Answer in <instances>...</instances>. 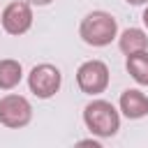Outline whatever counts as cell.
Here are the masks:
<instances>
[{
	"mask_svg": "<svg viewBox=\"0 0 148 148\" xmlns=\"http://www.w3.org/2000/svg\"><path fill=\"white\" fill-rule=\"evenodd\" d=\"M118 46H120V51H123L125 56L136 53V51H146V49H148V37H146V32L139 30V28H127V30L118 37Z\"/></svg>",
	"mask_w": 148,
	"mask_h": 148,
	"instance_id": "8",
	"label": "cell"
},
{
	"mask_svg": "<svg viewBox=\"0 0 148 148\" xmlns=\"http://www.w3.org/2000/svg\"><path fill=\"white\" fill-rule=\"evenodd\" d=\"M143 23L148 25V7H146V12H143Z\"/></svg>",
	"mask_w": 148,
	"mask_h": 148,
	"instance_id": "13",
	"label": "cell"
},
{
	"mask_svg": "<svg viewBox=\"0 0 148 148\" xmlns=\"http://www.w3.org/2000/svg\"><path fill=\"white\" fill-rule=\"evenodd\" d=\"M120 111L127 116V118H143L146 113H148V97L141 92V90H134V88H130V90H125L123 95H120Z\"/></svg>",
	"mask_w": 148,
	"mask_h": 148,
	"instance_id": "7",
	"label": "cell"
},
{
	"mask_svg": "<svg viewBox=\"0 0 148 148\" xmlns=\"http://www.w3.org/2000/svg\"><path fill=\"white\" fill-rule=\"evenodd\" d=\"M83 123L97 136H113L120 127V116L111 102L95 99L83 109Z\"/></svg>",
	"mask_w": 148,
	"mask_h": 148,
	"instance_id": "1",
	"label": "cell"
},
{
	"mask_svg": "<svg viewBox=\"0 0 148 148\" xmlns=\"http://www.w3.org/2000/svg\"><path fill=\"white\" fill-rule=\"evenodd\" d=\"M28 2H30V5H49L51 0H28Z\"/></svg>",
	"mask_w": 148,
	"mask_h": 148,
	"instance_id": "11",
	"label": "cell"
},
{
	"mask_svg": "<svg viewBox=\"0 0 148 148\" xmlns=\"http://www.w3.org/2000/svg\"><path fill=\"white\" fill-rule=\"evenodd\" d=\"M32 118V106L25 97L21 95H5L0 99V123L5 127L18 130L25 127Z\"/></svg>",
	"mask_w": 148,
	"mask_h": 148,
	"instance_id": "4",
	"label": "cell"
},
{
	"mask_svg": "<svg viewBox=\"0 0 148 148\" xmlns=\"http://www.w3.org/2000/svg\"><path fill=\"white\" fill-rule=\"evenodd\" d=\"M21 76H23L21 62H16V60H12V58L0 60V88H2V90H12L14 86H18Z\"/></svg>",
	"mask_w": 148,
	"mask_h": 148,
	"instance_id": "9",
	"label": "cell"
},
{
	"mask_svg": "<svg viewBox=\"0 0 148 148\" xmlns=\"http://www.w3.org/2000/svg\"><path fill=\"white\" fill-rule=\"evenodd\" d=\"M0 21H2V28H5L9 35H23V32H28L30 25H32L30 2H23V0L9 2V5L2 9Z\"/></svg>",
	"mask_w": 148,
	"mask_h": 148,
	"instance_id": "6",
	"label": "cell"
},
{
	"mask_svg": "<svg viewBox=\"0 0 148 148\" xmlns=\"http://www.w3.org/2000/svg\"><path fill=\"white\" fill-rule=\"evenodd\" d=\"M81 37L90 46H106L118 32V23L109 12H90L79 28Z\"/></svg>",
	"mask_w": 148,
	"mask_h": 148,
	"instance_id": "2",
	"label": "cell"
},
{
	"mask_svg": "<svg viewBox=\"0 0 148 148\" xmlns=\"http://www.w3.org/2000/svg\"><path fill=\"white\" fill-rule=\"evenodd\" d=\"M130 5H143V2H148V0H127Z\"/></svg>",
	"mask_w": 148,
	"mask_h": 148,
	"instance_id": "12",
	"label": "cell"
},
{
	"mask_svg": "<svg viewBox=\"0 0 148 148\" xmlns=\"http://www.w3.org/2000/svg\"><path fill=\"white\" fill-rule=\"evenodd\" d=\"M76 83L86 95H99L109 86V67L102 60H86L76 69Z\"/></svg>",
	"mask_w": 148,
	"mask_h": 148,
	"instance_id": "3",
	"label": "cell"
},
{
	"mask_svg": "<svg viewBox=\"0 0 148 148\" xmlns=\"http://www.w3.org/2000/svg\"><path fill=\"white\" fill-rule=\"evenodd\" d=\"M60 81H62L60 69L53 67V65H49V62L32 67V72L28 74V86H30V90H32L37 97H42V99L53 97V95L58 92V88H60Z\"/></svg>",
	"mask_w": 148,
	"mask_h": 148,
	"instance_id": "5",
	"label": "cell"
},
{
	"mask_svg": "<svg viewBox=\"0 0 148 148\" xmlns=\"http://www.w3.org/2000/svg\"><path fill=\"white\" fill-rule=\"evenodd\" d=\"M127 72L136 83L148 86V51H136L127 56Z\"/></svg>",
	"mask_w": 148,
	"mask_h": 148,
	"instance_id": "10",
	"label": "cell"
}]
</instances>
